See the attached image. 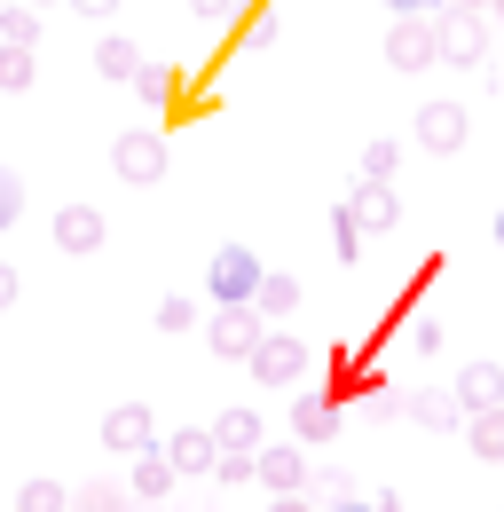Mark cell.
Listing matches in <instances>:
<instances>
[{
	"instance_id": "obj_1",
	"label": "cell",
	"mask_w": 504,
	"mask_h": 512,
	"mask_svg": "<svg viewBox=\"0 0 504 512\" xmlns=\"http://www.w3.org/2000/svg\"><path fill=\"white\" fill-rule=\"evenodd\" d=\"M260 284H268V268H260V253H245V245H221L213 268H205V292H213L221 308H252Z\"/></svg>"
},
{
	"instance_id": "obj_2",
	"label": "cell",
	"mask_w": 504,
	"mask_h": 512,
	"mask_svg": "<svg viewBox=\"0 0 504 512\" xmlns=\"http://www.w3.org/2000/svg\"><path fill=\"white\" fill-rule=\"evenodd\" d=\"M489 24H497V16H489V8H441L434 16V32H441V64H489Z\"/></svg>"
},
{
	"instance_id": "obj_3",
	"label": "cell",
	"mask_w": 504,
	"mask_h": 512,
	"mask_svg": "<svg viewBox=\"0 0 504 512\" xmlns=\"http://www.w3.org/2000/svg\"><path fill=\"white\" fill-rule=\"evenodd\" d=\"M111 174H119L126 190H150V182L166 174V134L158 127H126L119 142H111Z\"/></svg>"
},
{
	"instance_id": "obj_4",
	"label": "cell",
	"mask_w": 504,
	"mask_h": 512,
	"mask_svg": "<svg viewBox=\"0 0 504 512\" xmlns=\"http://www.w3.org/2000/svg\"><path fill=\"white\" fill-rule=\"evenodd\" d=\"M308 339H292V331H268V339H260V347H252V379L260 386H300L308 379Z\"/></svg>"
},
{
	"instance_id": "obj_5",
	"label": "cell",
	"mask_w": 504,
	"mask_h": 512,
	"mask_svg": "<svg viewBox=\"0 0 504 512\" xmlns=\"http://www.w3.org/2000/svg\"><path fill=\"white\" fill-rule=\"evenodd\" d=\"M386 64H394V71H434L441 64L434 16H394V32H386Z\"/></svg>"
},
{
	"instance_id": "obj_6",
	"label": "cell",
	"mask_w": 504,
	"mask_h": 512,
	"mask_svg": "<svg viewBox=\"0 0 504 512\" xmlns=\"http://www.w3.org/2000/svg\"><path fill=\"white\" fill-rule=\"evenodd\" d=\"M260 339H268V331H260V308H221V316L205 323V347H213L221 363H252Z\"/></svg>"
},
{
	"instance_id": "obj_7",
	"label": "cell",
	"mask_w": 504,
	"mask_h": 512,
	"mask_svg": "<svg viewBox=\"0 0 504 512\" xmlns=\"http://www.w3.org/2000/svg\"><path fill=\"white\" fill-rule=\"evenodd\" d=\"M158 449L174 457L182 481H213V473H221V442H213V426H182V434H166Z\"/></svg>"
},
{
	"instance_id": "obj_8",
	"label": "cell",
	"mask_w": 504,
	"mask_h": 512,
	"mask_svg": "<svg viewBox=\"0 0 504 512\" xmlns=\"http://www.w3.org/2000/svg\"><path fill=\"white\" fill-rule=\"evenodd\" d=\"M308 473H315L308 442H268V449H260V489H276V497H300V489H308Z\"/></svg>"
},
{
	"instance_id": "obj_9",
	"label": "cell",
	"mask_w": 504,
	"mask_h": 512,
	"mask_svg": "<svg viewBox=\"0 0 504 512\" xmlns=\"http://www.w3.org/2000/svg\"><path fill=\"white\" fill-rule=\"evenodd\" d=\"M103 449H119V457H142V449H158V418H150L142 402H119V410H103Z\"/></svg>"
},
{
	"instance_id": "obj_10",
	"label": "cell",
	"mask_w": 504,
	"mask_h": 512,
	"mask_svg": "<svg viewBox=\"0 0 504 512\" xmlns=\"http://www.w3.org/2000/svg\"><path fill=\"white\" fill-rule=\"evenodd\" d=\"M465 134H473L465 103H426V111H418V150H434V158L465 150Z\"/></svg>"
},
{
	"instance_id": "obj_11",
	"label": "cell",
	"mask_w": 504,
	"mask_h": 512,
	"mask_svg": "<svg viewBox=\"0 0 504 512\" xmlns=\"http://www.w3.org/2000/svg\"><path fill=\"white\" fill-rule=\"evenodd\" d=\"M402 410H410L426 434H457V426H465V402H457V386H418Z\"/></svg>"
},
{
	"instance_id": "obj_12",
	"label": "cell",
	"mask_w": 504,
	"mask_h": 512,
	"mask_svg": "<svg viewBox=\"0 0 504 512\" xmlns=\"http://www.w3.org/2000/svg\"><path fill=\"white\" fill-rule=\"evenodd\" d=\"M347 205H355L363 237H394V221H402V197H394V182H363V190L347 197Z\"/></svg>"
},
{
	"instance_id": "obj_13",
	"label": "cell",
	"mask_w": 504,
	"mask_h": 512,
	"mask_svg": "<svg viewBox=\"0 0 504 512\" xmlns=\"http://www.w3.org/2000/svg\"><path fill=\"white\" fill-rule=\"evenodd\" d=\"M457 402H465V418L504 410V371L497 363H465V371H457Z\"/></svg>"
},
{
	"instance_id": "obj_14",
	"label": "cell",
	"mask_w": 504,
	"mask_h": 512,
	"mask_svg": "<svg viewBox=\"0 0 504 512\" xmlns=\"http://www.w3.org/2000/svg\"><path fill=\"white\" fill-rule=\"evenodd\" d=\"M95 245H103V213H95V205H63L56 213V253H95Z\"/></svg>"
},
{
	"instance_id": "obj_15",
	"label": "cell",
	"mask_w": 504,
	"mask_h": 512,
	"mask_svg": "<svg viewBox=\"0 0 504 512\" xmlns=\"http://www.w3.org/2000/svg\"><path fill=\"white\" fill-rule=\"evenodd\" d=\"M339 434V402L331 394H300L292 402V442H331Z\"/></svg>"
},
{
	"instance_id": "obj_16",
	"label": "cell",
	"mask_w": 504,
	"mask_h": 512,
	"mask_svg": "<svg viewBox=\"0 0 504 512\" xmlns=\"http://www.w3.org/2000/svg\"><path fill=\"white\" fill-rule=\"evenodd\" d=\"M174 481H182V473H174V457H166V449H142V457H134V497H142V505H166V497H174Z\"/></svg>"
},
{
	"instance_id": "obj_17",
	"label": "cell",
	"mask_w": 504,
	"mask_h": 512,
	"mask_svg": "<svg viewBox=\"0 0 504 512\" xmlns=\"http://www.w3.org/2000/svg\"><path fill=\"white\" fill-rule=\"evenodd\" d=\"M213 442L221 449H260L268 442V434H260V410H252V402H229V410L213 418Z\"/></svg>"
},
{
	"instance_id": "obj_18",
	"label": "cell",
	"mask_w": 504,
	"mask_h": 512,
	"mask_svg": "<svg viewBox=\"0 0 504 512\" xmlns=\"http://www.w3.org/2000/svg\"><path fill=\"white\" fill-rule=\"evenodd\" d=\"M465 449H473L481 465H504V410H481V418H465Z\"/></svg>"
},
{
	"instance_id": "obj_19",
	"label": "cell",
	"mask_w": 504,
	"mask_h": 512,
	"mask_svg": "<svg viewBox=\"0 0 504 512\" xmlns=\"http://www.w3.org/2000/svg\"><path fill=\"white\" fill-rule=\"evenodd\" d=\"M0 40L8 48H40V8L32 0H0Z\"/></svg>"
},
{
	"instance_id": "obj_20",
	"label": "cell",
	"mask_w": 504,
	"mask_h": 512,
	"mask_svg": "<svg viewBox=\"0 0 504 512\" xmlns=\"http://www.w3.org/2000/svg\"><path fill=\"white\" fill-rule=\"evenodd\" d=\"M95 71H103V79H142V48H134V40H119V32H111V40L95 48Z\"/></svg>"
},
{
	"instance_id": "obj_21",
	"label": "cell",
	"mask_w": 504,
	"mask_h": 512,
	"mask_svg": "<svg viewBox=\"0 0 504 512\" xmlns=\"http://www.w3.org/2000/svg\"><path fill=\"white\" fill-rule=\"evenodd\" d=\"M260 316H292L300 308V276H284V268H268V284H260V300H252Z\"/></svg>"
},
{
	"instance_id": "obj_22",
	"label": "cell",
	"mask_w": 504,
	"mask_h": 512,
	"mask_svg": "<svg viewBox=\"0 0 504 512\" xmlns=\"http://www.w3.org/2000/svg\"><path fill=\"white\" fill-rule=\"evenodd\" d=\"M71 512H134V489H119V481H87V489L71 497Z\"/></svg>"
},
{
	"instance_id": "obj_23",
	"label": "cell",
	"mask_w": 504,
	"mask_h": 512,
	"mask_svg": "<svg viewBox=\"0 0 504 512\" xmlns=\"http://www.w3.org/2000/svg\"><path fill=\"white\" fill-rule=\"evenodd\" d=\"M32 79H40V64H32V48H8V40H0V95H24Z\"/></svg>"
},
{
	"instance_id": "obj_24",
	"label": "cell",
	"mask_w": 504,
	"mask_h": 512,
	"mask_svg": "<svg viewBox=\"0 0 504 512\" xmlns=\"http://www.w3.org/2000/svg\"><path fill=\"white\" fill-rule=\"evenodd\" d=\"M16 512H71V489L40 473V481H24V497H16Z\"/></svg>"
},
{
	"instance_id": "obj_25",
	"label": "cell",
	"mask_w": 504,
	"mask_h": 512,
	"mask_svg": "<svg viewBox=\"0 0 504 512\" xmlns=\"http://www.w3.org/2000/svg\"><path fill=\"white\" fill-rule=\"evenodd\" d=\"M331 253H339V260H363V221H355V205L331 213Z\"/></svg>"
},
{
	"instance_id": "obj_26",
	"label": "cell",
	"mask_w": 504,
	"mask_h": 512,
	"mask_svg": "<svg viewBox=\"0 0 504 512\" xmlns=\"http://www.w3.org/2000/svg\"><path fill=\"white\" fill-rule=\"evenodd\" d=\"M308 497H315V505H339V497H355V481H347L339 465H315V473H308Z\"/></svg>"
},
{
	"instance_id": "obj_27",
	"label": "cell",
	"mask_w": 504,
	"mask_h": 512,
	"mask_svg": "<svg viewBox=\"0 0 504 512\" xmlns=\"http://www.w3.org/2000/svg\"><path fill=\"white\" fill-rule=\"evenodd\" d=\"M189 323H197V300H189V292H166V300H158V331H174V339H182Z\"/></svg>"
},
{
	"instance_id": "obj_28",
	"label": "cell",
	"mask_w": 504,
	"mask_h": 512,
	"mask_svg": "<svg viewBox=\"0 0 504 512\" xmlns=\"http://www.w3.org/2000/svg\"><path fill=\"white\" fill-rule=\"evenodd\" d=\"M394 166H402V142H371L363 150V182H394Z\"/></svg>"
},
{
	"instance_id": "obj_29",
	"label": "cell",
	"mask_w": 504,
	"mask_h": 512,
	"mask_svg": "<svg viewBox=\"0 0 504 512\" xmlns=\"http://www.w3.org/2000/svg\"><path fill=\"white\" fill-rule=\"evenodd\" d=\"M16 213H24V182H16V174H8V166H0V229H8V221H16Z\"/></svg>"
},
{
	"instance_id": "obj_30",
	"label": "cell",
	"mask_w": 504,
	"mask_h": 512,
	"mask_svg": "<svg viewBox=\"0 0 504 512\" xmlns=\"http://www.w3.org/2000/svg\"><path fill=\"white\" fill-rule=\"evenodd\" d=\"M189 8H197L205 24H221V16H237V0H189Z\"/></svg>"
},
{
	"instance_id": "obj_31",
	"label": "cell",
	"mask_w": 504,
	"mask_h": 512,
	"mask_svg": "<svg viewBox=\"0 0 504 512\" xmlns=\"http://www.w3.org/2000/svg\"><path fill=\"white\" fill-rule=\"evenodd\" d=\"M394 16H441V0H386Z\"/></svg>"
},
{
	"instance_id": "obj_32",
	"label": "cell",
	"mask_w": 504,
	"mask_h": 512,
	"mask_svg": "<svg viewBox=\"0 0 504 512\" xmlns=\"http://www.w3.org/2000/svg\"><path fill=\"white\" fill-rule=\"evenodd\" d=\"M8 308H16V268L0 260V316H8Z\"/></svg>"
},
{
	"instance_id": "obj_33",
	"label": "cell",
	"mask_w": 504,
	"mask_h": 512,
	"mask_svg": "<svg viewBox=\"0 0 504 512\" xmlns=\"http://www.w3.org/2000/svg\"><path fill=\"white\" fill-rule=\"evenodd\" d=\"M268 512H323V505H315L308 489H300V497H276V505H268Z\"/></svg>"
},
{
	"instance_id": "obj_34",
	"label": "cell",
	"mask_w": 504,
	"mask_h": 512,
	"mask_svg": "<svg viewBox=\"0 0 504 512\" xmlns=\"http://www.w3.org/2000/svg\"><path fill=\"white\" fill-rule=\"evenodd\" d=\"M71 8H79V16H95V24H103V16H111V8H119V0H71Z\"/></svg>"
},
{
	"instance_id": "obj_35",
	"label": "cell",
	"mask_w": 504,
	"mask_h": 512,
	"mask_svg": "<svg viewBox=\"0 0 504 512\" xmlns=\"http://www.w3.org/2000/svg\"><path fill=\"white\" fill-rule=\"evenodd\" d=\"M371 512H402V497H394V489H386V497H371Z\"/></svg>"
},
{
	"instance_id": "obj_36",
	"label": "cell",
	"mask_w": 504,
	"mask_h": 512,
	"mask_svg": "<svg viewBox=\"0 0 504 512\" xmlns=\"http://www.w3.org/2000/svg\"><path fill=\"white\" fill-rule=\"evenodd\" d=\"M323 512H371V505H347V497H339V505H323Z\"/></svg>"
},
{
	"instance_id": "obj_37",
	"label": "cell",
	"mask_w": 504,
	"mask_h": 512,
	"mask_svg": "<svg viewBox=\"0 0 504 512\" xmlns=\"http://www.w3.org/2000/svg\"><path fill=\"white\" fill-rule=\"evenodd\" d=\"M441 8H489V0H441Z\"/></svg>"
},
{
	"instance_id": "obj_38",
	"label": "cell",
	"mask_w": 504,
	"mask_h": 512,
	"mask_svg": "<svg viewBox=\"0 0 504 512\" xmlns=\"http://www.w3.org/2000/svg\"><path fill=\"white\" fill-rule=\"evenodd\" d=\"M174 512H221V505H174Z\"/></svg>"
},
{
	"instance_id": "obj_39",
	"label": "cell",
	"mask_w": 504,
	"mask_h": 512,
	"mask_svg": "<svg viewBox=\"0 0 504 512\" xmlns=\"http://www.w3.org/2000/svg\"><path fill=\"white\" fill-rule=\"evenodd\" d=\"M489 16H497V24H504V0H489Z\"/></svg>"
},
{
	"instance_id": "obj_40",
	"label": "cell",
	"mask_w": 504,
	"mask_h": 512,
	"mask_svg": "<svg viewBox=\"0 0 504 512\" xmlns=\"http://www.w3.org/2000/svg\"><path fill=\"white\" fill-rule=\"evenodd\" d=\"M134 512H158V505H142V497H134Z\"/></svg>"
},
{
	"instance_id": "obj_41",
	"label": "cell",
	"mask_w": 504,
	"mask_h": 512,
	"mask_svg": "<svg viewBox=\"0 0 504 512\" xmlns=\"http://www.w3.org/2000/svg\"><path fill=\"white\" fill-rule=\"evenodd\" d=\"M497 245H504V213H497Z\"/></svg>"
},
{
	"instance_id": "obj_42",
	"label": "cell",
	"mask_w": 504,
	"mask_h": 512,
	"mask_svg": "<svg viewBox=\"0 0 504 512\" xmlns=\"http://www.w3.org/2000/svg\"><path fill=\"white\" fill-rule=\"evenodd\" d=\"M32 8H40V0H32Z\"/></svg>"
}]
</instances>
